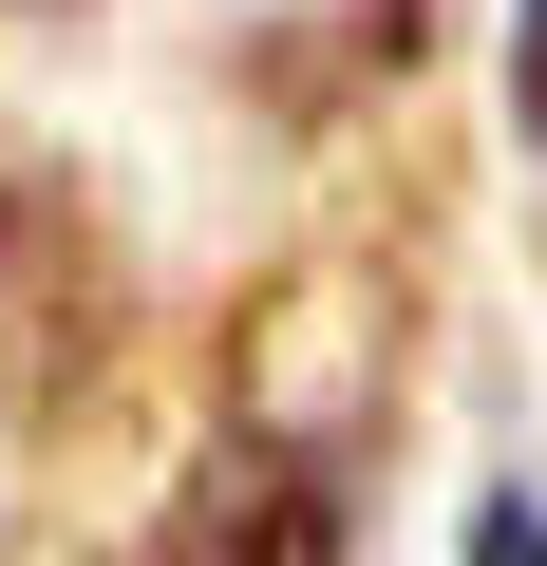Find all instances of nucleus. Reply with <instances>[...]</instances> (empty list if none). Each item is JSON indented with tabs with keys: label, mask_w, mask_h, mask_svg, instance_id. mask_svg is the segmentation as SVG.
<instances>
[{
	"label": "nucleus",
	"mask_w": 547,
	"mask_h": 566,
	"mask_svg": "<svg viewBox=\"0 0 547 566\" xmlns=\"http://www.w3.org/2000/svg\"><path fill=\"white\" fill-rule=\"evenodd\" d=\"M509 133L547 151V0H509Z\"/></svg>",
	"instance_id": "nucleus-3"
},
{
	"label": "nucleus",
	"mask_w": 547,
	"mask_h": 566,
	"mask_svg": "<svg viewBox=\"0 0 547 566\" xmlns=\"http://www.w3.org/2000/svg\"><path fill=\"white\" fill-rule=\"evenodd\" d=\"M453 566H547V491H472V528H453Z\"/></svg>",
	"instance_id": "nucleus-2"
},
{
	"label": "nucleus",
	"mask_w": 547,
	"mask_h": 566,
	"mask_svg": "<svg viewBox=\"0 0 547 566\" xmlns=\"http://www.w3.org/2000/svg\"><path fill=\"white\" fill-rule=\"evenodd\" d=\"M20 20H76V0H20Z\"/></svg>",
	"instance_id": "nucleus-4"
},
{
	"label": "nucleus",
	"mask_w": 547,
	"mask_h": 566,
	"mask_svg": "<svg viewBox=\"0 0 547 566\" xmlns=\"http://www.w3.org/2000/svg\"><path fill=\"white\" fill-rule=\"evenodd\" d=\"M151 566H359V472H340L303 416H227V434L170 472Z\"/></svg>",
	"instance_id": "nucleus-1"
}]
</instances>
